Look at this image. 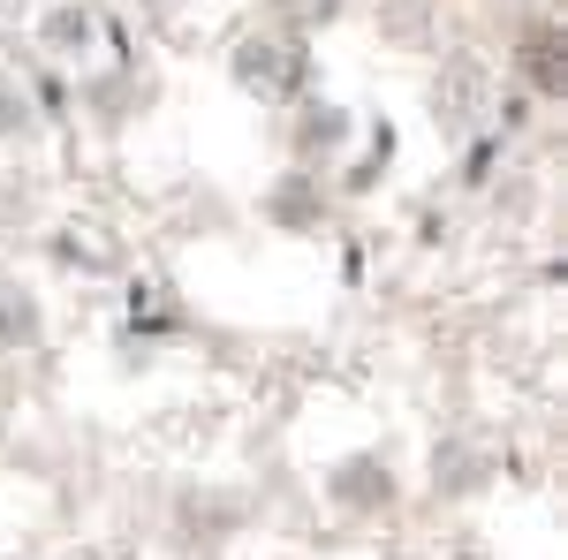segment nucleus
Here are the masks:
<instances>
[{
  "instance_id": "obj_6",
  "label": "nucleus",
  "mask_w": 568,
  "mask_h": 560,
  "mask_svg": "<svg viewBox=\"0 0 568 560\" xmlns=\"http://www.w3.org/2000/svg\"><path fill=\"white\" fill-rule=\"evenodd\" d=\"M31 122H39V106H31L23 77H16V69H0V136H23Z\"/></svg>"
},
{
  "instance_id": "obj_1",
  "label": "nucleus",
  "mask_w": 568,
  "mask_h": 560,
  "mask_svg": "<svg viewBox=\"0 0 568 560\" xmlns=\"http://www.w3.org/2000/svg\"><path fill=\"white\" fill-rule=\"evenodd\" d=\"M227 77H235V91H251L265 106H304L318 69H311V45L296 31H251L227 53Z\"/></svg>"
},
{
  "instance_id": "obj_2",
  "label": "nucleus",
  "mask_w": 568,
  "mask_h": 560,
  "mask_svg": "<svg viewBox=\"0 0 568 560\" xmlns=\"http://www.w3.org/2000/svg\"><path fill=\"white\" fill-rule=\"evenodd\" d=\"M39 39H45V53H53V61H84L91 45H99V16H91L84 0H61V8H45Z\"/></svg>"
},
{
  "instance_id": "obj_8",
  "label": "nucleus",
  "mask_w": 568,
  "mask_h": 560,
  "mask_svg": "<svg viewBox=\"0 0 568 560\" xmlns=\"http://www.w3.org/2000/svg\"><path fill=\"white\" fill-rule=\"evenodd\" d=\"M304 205H311V174H288V182L273 190V213H281L288 227H296V213H304Z\"/></svg>"
},
{
  "instance_id": "obj_3",
  "label": "nucleus",
  "mask_w": 568,
  "mask_h": 560,
  "mask_svg": "<svg viewBox=\"0 0 568 560\" xmlns=\"http://www.w3.org/2000/svg\"><path fill=\"white\" fill-rule=\"evenodd\" d=\"M39 334H45L39 296H31V288H16V281H0V348H31Z\"/></svg>"
},
{
  "instance_id": "obj_7",
  "label": "nucleus",
  "mask_w": 568,
  "mask_h": 560,
  "mask_svg": "<svg viewBox=\"0 0 568 560\" xmlns=\"http://www.w3.org/2000/svg\"><path fill=\"white\" fill-rule=\"evenodd\" d=\"M342 136H349V114L326 106V114H304V136H296V144H304V152H334Z\"/></svg>"
},
{
  "instance_id": "obj_4",
  "label": "nucleus",
  "mask_w": 568,
  "mask_h": 560,
  "mask_svg": "<svg viewBox=\"0 0 568 560\" xmlns=\"http://www.w3.org/2000/svg\"><path fill=\"white\" fill-rule=\"evenodd\" d=\"M326 492H334L342 508H379V500H387L394 485H387V470H379V462H342Z\"/></svg>"
},
{
  "instance_id": "obj_5",
  "label": "nucleus",
  "mask_w": 568,
  "mask_h": 560,
  "mask_svg": "<svg viewBox=\"0 0 568 560\" xmlns=\"http://www.w3.org/2000/svg\"><path fill=\"white\" fill-rule=\"evenodd\" d=\"M524 69H530L538 91H561V39H554V31H530L524 39Z\"/></svg>"
}]
</instances>
